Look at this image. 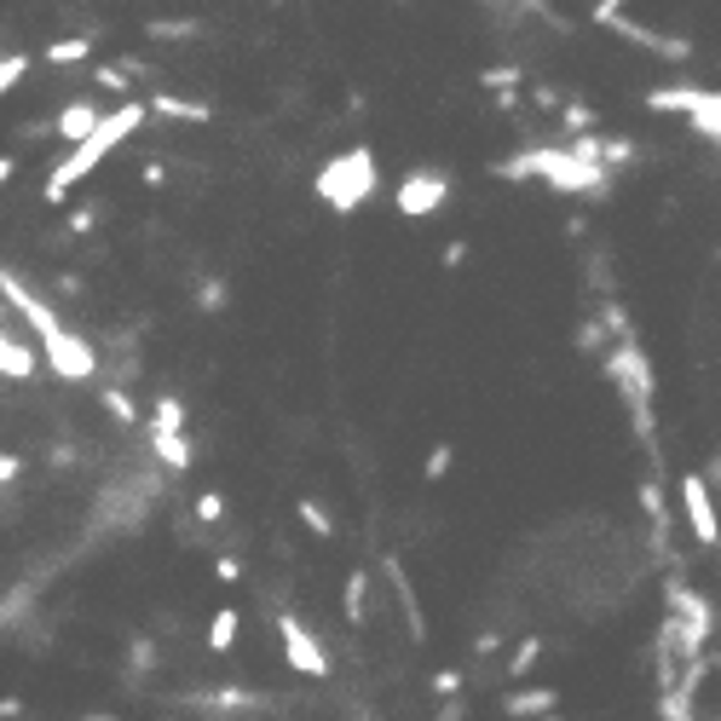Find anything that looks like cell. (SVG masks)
Here are the masks:
<instances>
[{
    "label": "cell",
    "mask_w": 721,
    "mask_h": 721,
    "mask_svg": "<svg viewBox=\"0 0 721 721\" xmlns=\"http://www.w3.org/2000/svg\"><path fill=\"white\" fill-rule=\"evenodd\" d=\"M185 422H191V410L179 405L173 393H156V405H151V428H145V438H173V433H185Z\"/></svg>",
    "instance_id": "4fadbf2b"
},
{
    "label": "cell",
    "mask_w": 721,
    "mask_h": 721,
    "mask_svg": "<svg viewBox=\"0 0 721 721\" xmlns=\"http://www.w3.org/2000/svg\"><path fill=\"white\" fill-rule=\"evenodd\" d=\"M537 710H554V693H549V687L514 693V698H508V716H537Z\"/></svg>",
    "instance_id": "83f0119b"
},
{
    "label": "cell",
    "mask_w": 721,
    "mask_h": 721,
    "mask_svg": "<svg viewBox=\"0 0 721 721\" xmlns=\"http://www.w3.org/2000/svg\"><path fill=\"white\" fill-rule=\"evenodd\" d=\"M398 7H410V0H398Z\"/></svg>",
    "instance_id": "681fc988"
},
{
    "label": "cell",
    "mask_w": 721,
    "mask_h": 721,
    "mask_svg": "<svg viewBox=\"0 0 721 721\" xmlns=\"http://www.w3.org/2000/svg\"><path fill=\"white\" fill-rule=\"evenodd\" d=\"M566 237H572V243H577V237H589V219L572 214V219H566Z\"/></svg>",
    "instance_id": "ee69618b"
},
{
    "label": "cell",
    "mask_w": 721,
    "mask_h": 721,
    "mask_svg": "<svg viewBox=\"0 0 721 721\" xmlns=\"http://www.w3.org/2000/svg\"><path fill=\"white\" fill-rule=\"evenodd\" d=\"M98 52V35H64V41H47V64L52 70H75V64H87V58Z\"/></svg>",
    "instance_id": "5bb4252c"
},
{
    "label": "cell",
    "mask_w": 721,
    "mask_h": 721,
    "mask_svg": "<svg viewBox=\"0 0 721 721\" xmlns=\"http://www.w3.org/2000/svg\"><path fill=\"white\" fill-rule=\"evenodd\" d=\"M600 335H606V329H600V324H594V317H589V324H584V329H577V347H584V352H589V347H600Z\"/></svg>",
    "instance_id": "7bdbcfd3"
},
{
    "label": "cell",
    "mask_w": 721,
    "mask_h": 721,
    "mask_svg": "<svg viewBox=\"0 0 721 721\" xmlns=\"http://www.w3.org/2000/svg\"><path fill=\"white\" fill-rule=\"evenodd\" d=\"M145 35L151 41H191V35H203V24L196 17H151Z\"/></svg>",
    "instance_id": "ac0fdd59"
},
{
    "label": "cell",
    "mask_w": 721,
    "mask_h": 721,
    "mask_svg": "<svg viewBox=\"0 0 721 721\" xmlns=\"http://www.w3.org/2000/svg\"><path fill=\"white\" fill-rule=\"evenodd\" d=\"M47 462H58V468H70V462H75V445H52V456H47Z\"/></svg>",
    "instance_id": "f6af8a7d"
},
{
    "label": "cell",
    "mask_w": 721,
    "mask_h": 721,
    "mask_svg": "<svg viewBox=\"0 0 721 721\" xmlns=\"http://www.w3.org/2000/svg\"><path fill=\"white\" fill-rule=\"evenodd\" d=\"M35 352H41V364L58 375V382H93L98 375V347L70 324L58 335H47V340H35Z\"/></svg>",
    "instance_id": "5b68a950"
},
{
    "label": "cell",
    "mask_w": 721,
    "mask_h": 721,
    "mask_svg": "<svg viewBox=\"0 0 721 721\" xmlns=\"http://www.w3.org/2000/svg\"><path fill=\"white\" fill-rule=\"evenodd\" d=\"M29 64H35V58H29V52H7V58H0V98H7V93H17V87H24V75H29Z\"/></svg>",
    "instance_id": "7402d4cb"
},
{
    "label": "cell",
    "mask_w": 721,
    "mask_h": 721,
    "mask_svg": "<svg viewBox=\"0 0 721 721\" xmlns=\"http://www.w3.org/2000/svg\"><path fill=\"white\" fill-rule=\"evenodd\" d=\"M98 122H105V110H98L93 98H70V105L58 110L47 128H52V139H64V145H82V139H87Z\"/></svg>",
    "instance_id": "8fae6325"
},
{
    "label": "cell",
    "mask_w": 721,
    "mask_h": 721,
    "mask_svg": "<svg viewBox=\"0 0 721 721\" xmlns=\"http://www.w3.org/2000/svg\"><path fill=\"white\" fill-rule=\"evenodd\" d=\"M93 87L105 93V98H116V105H133V82L116 64H93Z\"/></svg>",
    "instance_id": "d6986e66"
},
{
    "label": "cell",
    "mask_w": 721,
    "mask_h": 721,
    "mask_svg": "<svg viewBox=\"0 0 721 721\" xmlns=\"http://www.w3.org/2000/svg\"><path fill=\"white\" fill-rule=\"evenodd\" d=\"M231 640H237V606H219L214 624H208V647L214 652H231Z\"/></svg>",
    "instance_id": "cb8c5ba5"
},
{
    "label": "cell",
    "mask_w": 721,
    "mask_h": 721,
    "mask_svg": "<svg viewBox=\"0 0 721 721\" xmlns=\"http://www.w3.org/2000/svg\"><path fill=\"white\" fill-rule=\"evenodd\" d=\"M554 116H560V133H572V139L600 128V116H594L589 105H577V98H560V110H554Z\"/></svg>",
    "instance_id": "e0dca14e"
},
{
    "label": "cell",
    "mask_w": 721,
    "mask_h": 721,
    "mask_svg": "<svg viewBox=\"0 0 721 721\" xmlns=\"http://www.w3.org/2000/svg\"><path fill=\"white\" fill-rule=\"evenodd\" d=\"M151 122V116H145V105H139V98H133V105H116V110H105V122H98L87 139H82V145H70V156H64V163H52L47 168V185H41V203H64V196L75 191V185H82V179L87 173H98V163H105V156H116V151H122L128 145V139L139 133V128H145Z\"/></svg>",
    "instance_id": "6da1fadb"
},
{
    "label": "cell",
    "mask_w": 721,
    "mask_h": 721,
    "mask_svg": "<svg viewBox=\"0 0 721 721\" xmlns=\"http://www.w3.org/2000/svg\"><path fill=\"white\" fill-rule=\"evenodd\" d=\"M537 658H543V640H519V652L508 658V675H526Z\"/></svg>",
    "instance_id": "4dcf8cb0"
},
{
    "label": "cell",
    "mask_w": 721,
    "mask_h": 721,
    "mask_svg": "<svg viewBox=\"0 0 721 721\" xmlns=\"http://www.w3.org/2000/svg\"><path fill=\"white\" fill-rule=\"evenodd\" d=\"M640 508H647L652 514V526H664V491H658V479H647V485H640Z\"/></svg>",
    "instance_id": "f546056e"
},
{
    "label": "cell",
    "mask_w": 721,
    "mask_h": 721,
    "mask_svg": "<svg viewBox=\"0 0 721 721\" xmlns=\"http://www.w3.org/2000/svg\"><path fill=\"white\" fill-rule=\"evenodd\" d=\"M226 277H203V289H196V307H203L208 317H219V312H226Z\"/></svg>",
    "instance_id": "4316f807"
},
{
    "label": "cell",
    "mask_w": 721,
    "mask_h": 721,
    "mask_svg": "<svg viewBox=\"0 0 721 721\" xmlns=\"http://www.w3.org/2000/svg\"><path fill=\"white\" fill-rule=\"evenodd\" d=\"M664 721H693V716H687V693H670V698H664Z\"/></svg>",
    "instance_id": "ab89813d"
},
{
    "label": "cell",
    "mask_w": 721,
    "mask_h": 721,
    "mask_svg": "<svg viewBox=\"0 0 721 721\" xmlns=\"http://www.w3.org/2000/svg\"><path fill=\"white\" fill-rule=\"evenodd\" d=\"M139 185H145V191H168V163H139Z\"/></svg>",
    "instance_id": "d6a6232c"
},
{
    "label": "cell",
    "mask_w": 721,
    "mask_h": 721,
    "mask_svg": "<svg viewBox=\"0 0 721 721\" xmlns=\"http://www.w3.org/2000/svg\"><path fill=\"white\" fill-rule=\"evenodd\" d=\"M687 128L705 139V145H716V139H721V93H716V87L698 93V105L687 110Z\"/></svg>",
    "instance_id": "9a60e30c"
},
{
    "label": "cell",
    "mask_w": 721,
    "mask_h": 721,
    "mask_svg": "<svg viewBox=\"0 0 721 721\" xmlns=\"http://www.w3.org/2000/svg\"><path fill=\"white\" fill-rule=\"evenodd\" d=\"M151 664H156V647H151L145 635H139V640H133V670H151Z\"/></svg>",
    "instance_id": "60d3db41"
},
{
    "label": "cell",
    "mask_w": 721,
    "mask_h": 721,
    "mask_svg": "<svg viewBox=\"0 0 721 721\" xmlns=\"http://www.w3.org/2000/svg\"><path fill=\"white\" fill-rule=\"evenodd\" d=\"M98 405H105V410H110V422H122V428H133V422H139V405L128 398V387H116V382L98 387Z\"/></svg>",
    "instance_id": "ffe728a7"
},
{
    "label": "cell",
    "mask_w": 721,
    "mask_h": 721,
    "mask_svg": "<svg viewBox=\"0 0 721 721\" xmlns=\"http://www.w3.org/2000/svg\"><path fill=\"white\" fill-rule=\"evenodd\" d=\"M0 307H7L12 317H24L35 340H47V335H58V329H64V312H58L52 300H41V295H35V289H29L24 277L12 272V266H0Z\"/></svg>",
    "instance_id": "8992f818"
},
{
    "label": "cell",
    "mask_w": 721,
    "mask_h": 721,
    "mask_svg": "<svg viewBox=\"0 0 721 721\" xmlns=\"http://www.w3.org/2000/svg\"><path fill=\"white\" fill-rule=\"evenodd\" d=\"M433 693L438 698H456V693H462V670H438L433 675Z\"/></svg>",
    "instance_id": "8d00e7d4"
},
{
    "label": "cell",
    "mask_w": 721,
    "mask_h": 721,
    "mask_svg": "<svg viewBox=\"0 0 721 721\" xmlns=\"http://www.w3.org/2000/svg\"><path fill=\"white\" fill-rule=\"evenodd\" d=\"M600 364H606V382L617 387V398H624V410L635 422V438L652 445V364H647V352H640V340L635 335L612 340V347L600 352Z\"/></svg>",
    "instance_id": "277c9868"
},
{
    "label": "cell",
    "mask_w": 721,
    "mask_h": 721,
    "mask_svg": "<svg viewBox=\"0 0 721 721\" xmlns=\"http://www.w3.org/2000/svg\"><path fill=\"white\" fill-rule=\"evenodd\" d=\"M549 721H560V716H549Z\"/></svg>",
    "instance_id": "f907efd6"
},
{
    "label": "cell",
    "mask_w": 721,
    "mask_h": 721,
    "mask_svg": "<svg viewBox=\"0 0 721 721\" xmlns=\"http://www.w3.org/2000/svg\"><path fill=\"white\" fill-rule=\"evenodd\" d=\"M438 260H445V266L456 272V266H462V260H468V243H462V237H456V243H445V254H438Z\"/></svg>",
    "instance_id": "b9f144b4"
},
{
    "label": "cell",
    "mask_w": 721,
    "mask_h": 721,
    "mask_svg": "<svg viewBox=\"0 0 721 721\" xmlns=\"http://www.w3.org/2000/svg\"><path fill=\"white\" fill-rule=\"evenodd\" d=\"M12 173H17V163H12V156H0V191L12 185Z\"/></svg>",
    "instance_id": "bcb514c9"
},
{
    "label": "cell",
    "mask_w": 721,
    "mask_h": 721,
    "mask_svg": "<svg viewBox=\"0 0 721 721\" xmlns=\"http://www.w3.org/2000/svg\"><path fill=\"white\" fill-rule=\"evenodd\" d=\"M438 721H462V710H456V705H445V710H438Z\"/></svg>",
    "instance_id": "7dc6e473"
},
{
    "label": "cell",
    "mask_w": 721,
    "mask_h": 721,
    "mask_svg": "<svg viewBox=\"0 0 721 721\" xmlns=\"http://www.w3.org/2000/svg\"><path fill=\"white\" fill-rule=\"evenodd\" d=\"M629 7H635V0H594V12H589V17H594V24H600V29H606V24H612V17H624Z\"/></svg>",
    "instance_id": "836d02e7"
},
{
    "label": "cell",
    "mask_w": 721,
    "mask_h": 721,
    "mask_svg": "<svg viewBox=\"0 0 721 721\" xmlns=\"http://www.w3.org/2000/svg\"><path fill=\"white\" fill-rule=\"evenodd\" d=\"M35 370H41L35 340H17V335L0 329V375H7V382H35Z\"/></svg>",
    "instance_id": "7c38bea8"
},
{
    "label": "cell",
    "mask_w": 721,
    "mask_h": 721,
    "mask_svg": "<svg viewBox=\"0 0 721 721\" xmlns=\"http://www.w3.org/2000/svg\"><path fill=\"white\" fill-rule=\"evenodd\" d=\"M445 203H450V173L445 168H410L393 185V208L405 219H433Z\"/></svg>",
    "instance_id": "52a82bcc"
},
{
    "label": "cell",
    "mask_w": 721,
    "mask_h": 721,
    "mask_svg": "<svg viewBox=\"0 0 721 721\" xmlns=\"http://www.w3.org/2000/svg\"><path fill=\"white\" fill-rule=\"evenodd\" d=\"M98 214H105L98 203H82V208L70 214V226H64V231H70V237H93V231H98Z\"/></svg>",
    "instance_id": "f1b7e54d"
},
{
    "label": "cell",
    "mask_w": 721,
    "mask_h": 721,
    "mask_svg": "<svg viewBox=\"0 0 721 721\" xmlns=\"http://www.w3.org/2000/svg\"><path fill=\"white\" fill-rule=\"evenodd\" d=\"M196 519H203V526L226 519V496H219V491H203V496H196Z\"/></svg>",
    "instance_id": "1f68e13d"
},
{
    "label": "cell",
    "mask_w": 721,
    "mask_h": 721,
    "mask_svg": "<svg viewBox=\"0 0 721 721\" xmlns=\"http://www.w3.org/2000/svg\"><path fill=\"white\" fill-rule=\"evenodd\" d=\"M364 594H370V572H352L347 577V594H340V606H347L352 624H364Z\"/></svg>",
    "instance_id": "484cf974"
},
{
    "label": "cell",
    "mask_w": 721,
    "mask_h": 721,
    "mask_svg": "<svg viewBox=\"0 0 721 721\" xmlns=\"http://www.w3.org/2000/svg\"><path fill=\"white\" fill-rule=\"evenodd\" d=\"M24 473V456H12V450H0V485H12V479Z\"/></svg>",
    "instance_id": "f35d334b"
},
{
    "label": "cell",
    "mask_w": 721,
    "mask_h": 721,
    "mask_svg": "<svg viewBox=\"0 0 721 721\" xmlns=\"http://www.w3.org/2000/svg\"><path fill=\"white\" fill-rule=\"evenodd\" d=\"M450 456H456L450 445H433V450H428V468H422V473H428V479H445V473H450Z\"/></svg>",
    "instance_id": "e575fe53"
},
{
    "label": "cell",
    "mask_w": 721,
    "mask_h": 721,
    "mask_svg": "<svg viewBox=\"0 0 721 721\" xmlns=\"http://www.w3.org/2000/svg\"><path fill=\"white\" fill-rule=\"evenodd\" d=\"M151 450H156V462H163L168 473H185L196 462V445L185 433H173V438H151Z\"/></svg>",
    "instance_id": "2e32d148"
},
{
    "label": "cell",
    "mask_w": 721,
    "mask_h": 721,
    "mask_svg": "<svg viewBox=\"0 0 721 721\" xmlns=\"http://www.w3.org/2000/svg\"><path fill=\"white\" fill-rule=\"evenodd\" d=\"M214 577H219V584H237V577H243V560H237V554H219V560H214Z\"/></svg>",
    "instance_id": "74e56055"
},
{
    "label": "cell",
    "mask_w": 721,
    "mask_h": 721,
    "mask_svg": "<svg viewBox=\"0 0 721 721\" xmlns=\"http://www.w3.org/2000/svg\"><path fill=\"white\" fill-rule=\"evenodd\" d=\"M681 508H687V526L698 537V549H716L721 531H716V503H710V479L698 473H681Z\"/></svg>",
    "instance_id": "9c48e42d"
},
{
    "label": "cell",
    "mask_w": 721,
    "mask_h": 721,
    "mask_svg": "<svg viewBox=\"0 0 721 721\" xmlns=\"http://www.w3.org/2000/svg\"><path fill=\"white\" fill-rule=\"evenodd\" d=\"M295 514L307 519V531H312V537H335V519H329V508H324V503H312V496H300V503H295Z\"/></svg>",
    "instance_id": "d4e9b609"
},
{
    "label": "cell",
    "mask_w": 721,
    "mask_h": 721,
    "mask_svg": "<svg viewBox=\"0 0 721 721\" xmlns=\"http://www.w3.org/2000/svg\"><path fill=\"white\" fill-rule=\"evenodd\" d=\"M698 93H705V87H652V93H647V105H652V110H675V116H687V110L698 105Z\"/></svg>",
    "instance_id": "44dd1931"
},
{
    "label": "cell",
    "mask_w": 721,
    "mask_h": 721,
    "mask_svg": "<svg viewBox=\"0 0 721 721\" xmlns=\"http://www.w3.org/2000/svg\"><path fill=\"white\" fill-rule=\"evenodd\" d=\"M87 721H116V716H87Z\"/></svg>",
    "instance_id": "c3c4849f"
},
{
    "label": "cell",
    "mask_w": 721,
    "mask_h": 721,
    "mask_svg": "<svg viewBox=\"0 0 721 721\" xmlns=\"http://www.w3.org/2000/svg\"><path fill=\"white\" fill-rule=\"evenodd\" d=\"M560 98H566V93L549 87V82H537V87H531V105H537V110H549V116L560 110Z\"/></svg>",
    "instance_id": "d590c367"
},
{
    "label": "cell",
    "mask_w": 721,
    "mask_h": 721,
    "mask_svg": "<svg viewBox=\"0 0 721 721\" xmlns=\"http://www.w3.org/2000/svg\"><path fill=\"white\" fill-rule=\"evenodd\" d=\"M375 185H382V163H375V151L370 145H347V151H335L329 163L317 168L312 196L329 214H358L375 196Z\"/></svg>",
    "instance_id": "3957f363"
},
{
    "label": "cell",
    "mask_w": 721,
    "mask_h": 721,
    "mask_svg": "<svg viewBox=\"0 0 721 721\" xmlns=\"http://www.w3.org/2000/svg\"><path fill=\"white\" fill-rule=\"evenodd\" d=\"M491 173H496V179H508V185L543 179L549 191H560V196H589V203H600V196H612V191H617V179H612L606 168L577 163L566 145H531V151L508 156V163H491Z\"/></svg>",
    "instance_id": "7a4b0ae2"
},
{
    "label": "cell",
    "mask_w": 721,
    "mask_h": 721,
    "mask_svg": "<svg viewBox=\"0 0 721 721\" xmlns=\"http://www.w3.org/2000/svg\"><path fill=\"white\" fill-rule=\"evenodd\" d=\"M277 635H284V658H289V670H300V675H329V652L317 647V635L300 624L295 612L277 617Z\"/></svg>",
    "instance_id": "ba28073f"
},
{
    "label": "cell",
    "mask_w": 721,
    "mask_h": 721,
    "mask_svg": "<svg viewBox=\"0 0 721 721\" xmlns=\"http://www.w3.org/2000/svg\"><path fill=\"white\" fill-rule=\"evenodd\" d=\"M145 116H163V122H185V128H208V122H214V105H208V98H185V93L156 87V93L145 98Z\"/></svg>",
    "instance_id": "30bf717a"
},
{
    "label": "cell",
    "mask_w": 721,
    "mask_h": 721,
    "mask_svg": "<svg viewBox=\"0 0 721 721\" xmlns=\"http://www.w3.org/2000/svg\"><path fill=\"white\" fill-rule=\"evenodd\" d=\"M519 82H526V75H519V64H491V70H479V87H485V93H519Z\"/></svg>",
    "instance_id": "603a6c76"
}]
</instances>
